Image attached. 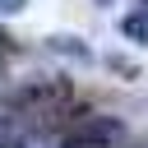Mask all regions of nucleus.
<instances>
[{"label":"nucleus","mask_w":148,"mask_h":148,"mask_svg":"<svg viewBox=\"0 0 148 148\" xmlns=\"http://www.w3.org/2000/svg\"><path fill=\"white\" fill-rule=\"evenodd\" d=\"M23 5H28V0H0V14H18Z\"/></svg>","instance_id":"6"},{"label":"nucleus","mask_w":148,"mask_h":148,"mask_svg":"<svg viewBox=\"0 0 148 148\" xmlns=\"http://www.w3.org/2000/svg\"><path fill=\"white\" fill-rule=\"evenodd\" d=\"M111 69H120V74H139L134 60H120V56H111Z\"/></svg>","instance_id":"5"},{"label":"nucleus","mask_w":148,"mask_h":148,"mask_svg":"<svg viewBox=\"0 0 148 148\" xmlns=\"http://www.w3.org/2000/svg\"><path fill=\"white\" fill-rule=\"evenodd\" d=\"M5 56H9V37L0 32V60H5Z\"/></svg>","instance_id":"7"},{"label":"nucleus","mask_w":148,"mask_h":148,"mask_svg":"<svg viewBox=\"0 0 148 148\" xmlns=\"http://www.w3.org/2000/svg\"><path fill=\"white\" fill-rule=\"evenodd\" d=\"M120 32H125L130 42H139V46H148V14H143V9H134V14H125V18H120Z\"/></svg>","instance_id":"4"},{"label":"nucleus","mask_w":148,"mask_h":148,"mask_svg":"<svg viewBox=\"0 0 148 148\" xmlns=\"http://www.w3.org/2000/svg\"><path fill=\"white\" fill-rule=\"evenodd\" d=\"M46 51H51V56H65V60H74V65H88V60H92L88 42H79V37H65V32L46 37Z\"/></svg>","instance_id":"3"},{"label":"nucleus","mask_w":148,"mask_h":148,"mask_svg":"<svg viewBox=\"0 0 148 148\" xmlns=\"http://www.w3.org/2000/svg\"><path fill=\"white\" fill-rule=\"evenodd\" d=\"M125 130H120V120H111V116H74V125H69V143L74 148H111L116 139H120Z\"/></svg>","instance_id":"2"},{"label":"nucleus","mask_w":148,"mask_h":148,"mask_svg":"<svg viewBox=\"0 0 148 148\" xmlns=\"http://www.w3.org/2000/svg\"><path fill=\"white\" fill-rule=\"evenodd\" d=\"M9 111L32 120V125H60L65 116H79L74 111V88L65 79H37V83H23L14 97H9Z\"/></svg>","instance_id":"1"},{"label":"nucleus","mask_w":148,"mask_h":148,"mask_svg":"<svg viewBox=\"0 0 148 148\" xmlns=\"http://www.w3.org/2000/svg\"><path fill=\"white\" fill-rule=\"evenodd\" d=\"M97 5H111V0H97Z\"/></svg>","instance_id":"8"}]
</instances>
